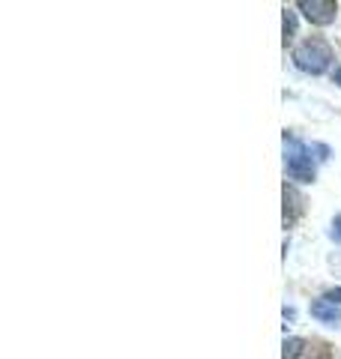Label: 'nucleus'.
Wrapping results in <instances>:
<instances>
[{
	"instance_id": "1",
	"label": "nucleus",
	"mask_w": 341,
	"mask_h": 359,
	"mask_svg": "<svg viewBox=\"0 0 341 359\" xmlns=\"http://www.w3.org/2000/svg\"><path fill=\"white\" fill-rule=\"evenodd\" d=\"M281 144H284V174H288L290 183H314V177H317L314 150L290 132H284Z\"/></svg>"
},
{
	"instance_id": "2",
	"label": "nucleus",
	"mask_w": 341,
	"mask_h": 359,
	"mask_svg": "<svg viewBox=\"0 0 341 359\" xmlns=\"http://www.w3.org/2000/svg\"><path fill=\"white\" fill-rule=\"evenodd\" d=\"M335 60V51L323 36H309L293 48V66L305 75H323Z\"/></svg>"
},
{
	"instance_id": "3",
	"label": "nucleus",
	"mask_w": 341,
	"mask_h": 359,
	"mask_svg": "<svg viewBox=\"0 0 341 359\" xmlns=\"http://www.w3.org/2000/svg\"><path fill=\"white\" fill-rule=\"evenodd\" d=\"M297 13H302L305 21H312L314 27H326V25H333L335 15H338V6L333 4V0H300L297 6Z\"/></svg>"
},
{
	"instance_id": "4",
	"label": "nucleus",
	"mask_w": 341,
	"mask_h": 359,
	"mask_svg": "<svg viewBox=\"0 0 341 359\" xmlns=\"http://www.w3.org/2000/svg\"><path fill=\"white\" fill-rule=\"evenodd\" d=\"M309 311H312V318H314L317 323H326V327H341V309L333 306V302L314 299Z\"/></svg>"
},
{
	"instance_id": "5",
	"label": "nucleus",
	"mask_w": 341,
	"mask_h": 359,
	"mask_svg": "<svg viewBox=\"0 0 341 359\" xmlns=\"http://www.w3.org/2000/svg\"><path fill=\"white\" fill-rule=\"evenodd\" d=\"M300 212H302V195L290 183H284V228L293 224V219H297Z\"/></svg>"
},
{
	"instance_id": "6",
	"label": "nucleus",
	"mask_w": 341,
	"mask_h": 359,
	"mask_svg": "<svg viewBox=\"0 0 341 359\" xmlns=\"http://www.w3.org/2000/svg\"><path fill=\"white\" fill-rule=\"evenodd\" d=\"M302 351H305V341L297 339V335H290V339H284V344H281V359H300Z\"/></svg>"
},
{
	"instance_id": "7",
	"label": "nucleus",
	"mask_w": 341,
	"mask_h": 359,
	"mask_svg": "<svg viewBox=\"0 0 341 359\" xmlns=\"http://www.w3.org/2000/svg\"><path fill=\"white\" fill-rule=\"evenodd\" d=\"M281 30H284V45H290L293 36H297V13H293V9H284V15H281Z\"/></svg>"
},
{
	"instance_id": "8",
	"label": "nucleus",
	"mask_w": 341,
	"mask_h": 359,
	"mask_svg": "<svg viewBox=\"0 0 341 359\" xmlns=\"http://www.w3.org/2000/svg\"><path fill=\"white\" fill-rule=\"evenodd\" d=\"M329 240L341 245V212H338V216L333 219V224H329Z\"/></svg>"
},
{
	"instance_id": "9",
	"label": "nucleus",
	"mask_w": 341,
	"mask_h": 359,
	"mask_svg": "<svg viewBox=\"0 0 341 359\" xmlns=\"http://www.w3.org/2000/svg\"><path fill=\"white\" fill-rule=\"evenodd\" d=\"M321 299L333 302V306H338V309H341V287H329V290H326V294H323Z\"/></svg>"
},
{
	"instance_id": "10",
	"label": "nucleus",
	"mask_w": 341,
	"mask_h": 359,
	"mask_svg": "<svg viewBox=\"0 0 341 359\" xmlns=\"http://www.w3.org/2000/svg\"><path fill=\"white\" fill-rule=\"evenodd\" d=\"M312 150L317 153V159H321V162L329 159V147H326V144H312Z\"/></svg>"
},
{
	"instance_id": "11",
	"label": "nucleus",
	"mask_w": 341,
	"mask_h": 359,
	"mask_svg": "<svg viewBox=\"0 0 341 359\" xmlns=\"http://www.w3.org/2000/svg\"><path fill=\"white\" fill-rule=\"evenodd\" d=\"M333 81L341 87V66H335V72H333Z\"/></svg>"
}]
</instances>
